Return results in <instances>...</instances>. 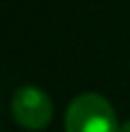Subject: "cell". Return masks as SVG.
Masks as SVG:
<instances>
[{
    "mask_svg": "<svg viewBox=\"0 0 130 132\" xmlns=\"http://www.w3.org/2000/svg\"><path fill=\"white\" fill-rule=\"evenodd\" d=\"M67 132H119L115 108L98 93H83L74 97L65 115Z\"/></svg>",
    "mask_w": 130,
    "mask_h": 132,
    "instance_id": "1",
    "label": "cell"
},
{
    "mask_svg": "<svg viewBox=\"0 0 130 132\" xmlns=\"http://www.w3.org/2000/svg\"><path fill=\"white\" fill-rule=\"evenodd\" d=\"M11 111L13 117L22 128L26 130H43L48 123L52 121V100L48 97L46 91H41L39 87H20L15 91L13 100H11Z\"/></svg>",
    "mask_w": 130,
    "mask_h": 132,
    "instance_id": "2",
    "label": "cell"
},
{
    "mask_svg": "<svg viewBox=\"0 0 130 132\" xmlns=\"http://www.w3.org/2000/svg\"><path fill=\"white\" fill-rule=\"evenodd\" d=\"M119 132H130V119H128L126 123H121V126H119Z\"/></svg>",
    "mask_w": 130,
    "mask_h": 132,
    "instance_id": "3",
    "label": "cell"
}]
</instances>
